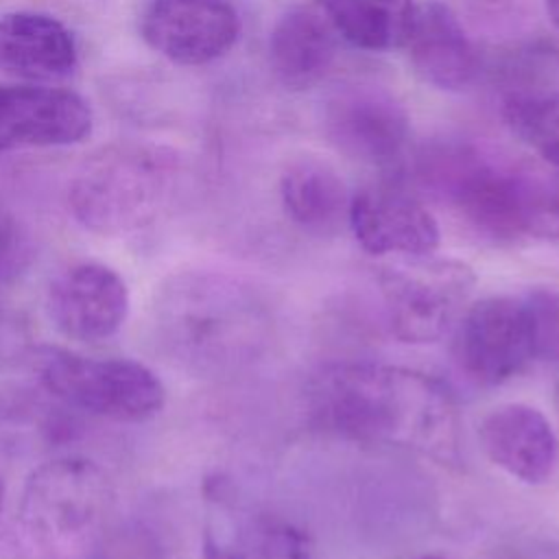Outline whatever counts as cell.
<instances>
[{
  "label": "cell",
  "instance_id": "1",
  "mask_svg": "<svg viewBox=\"0 0 559 559\" xmlns=\"http://www.w3.org/2000/svg\"><path fill=\"white\" fill-rule=\"evenodd\" d=\"M312 421L345 441L459 456V411L448 386L417 369L336 362L319 369L306 391Z\"/></svg>",
  "mask_w": 559,
  "mask_h": 559
},
{
  "label": "cell",
  "instance_id": "2",
  "mask_svg": "<svg viewBox=\"0 0 559 559\" xmlns=\"http://www.w3.org/2000/svg\"><path fill=\"white\" fill-rule=\"evenodd\" d=\"M155 349L197 378H225L253 365L271 345L275 317L251 280L216 271L170 273L148 310Z\"/></svg>",
  "mask_w": 559,
  "mask_h": 559
},
{
  "label": "cell",
  "instance_id": "3",
  "mask_svg": "<svg viewBox=\"0 0 559 559\" xmlns=\"http://www.w3.org/2000/svg\"><path fill=\"white\" fill-rule=\"evenodd\" d=\"M114 507L116 487L98 461L52 456L22 485L15 533L37 559H85L111 528Z\"/></svg>",
  "mask_w": 559,
  "mask_h": 559
},
{
  "label": "cell",
  "instance_id": "4",
  "mask_svg": "<svg viewBox=\"0 0 559 559\" xmlns=\"http://www.w3.org/2000/svg\"><path fill=\"white\" fill-rule=\"evenodd\" d=\"M179 155L148 142H114L87 155L68 188L74 221L98 236H129L153 225L173 203Z\"/></svg>",
  "mask_w": 559,
  "mask_h": 559
},
{
  "label": "cell",
  "instance_id": "5",
  "mask_svg": "<svg viewBox=\"0 0 559 559\" xmlns=\"http://www.w3.org/2000/svg\"><path fill=\"white\" fill-rule=\"evenodd\" d=\"M41 389L63 406L118 424H142L166 406L164 380L144 362L66 347L35 352Z\"/></svg>",
  "mask_w": 559,
  "mask_h": 559
},
{
  "label": "cell",
  "instance_id": "6",
  "mask_svg": "<svg viewBox=\"0 0 559 559\" xmlns=\"http://www.w3.org/2000/svg\"><path fill=\"white\" fill-rule=\"evenodd\" d=\"M513 166L515 159L472 140L432 142L417 159L421 181L472 227L496 240L522 236Z\"/></svg>",
  "mask_w": 559,
  "mask_h": 559
},
{
  "label": "cell",
  "instance_id": "7",
  "mask_svg": "<svg viewBox=\"0 0 559 559\" xmlns=\"http://www.w3.org/2000/svg\"><path fill=\"white\" fill-rule=\"evenodd\" d=\"M391 332L404 343L443 338L469 306L476 275L450 258L411 255L378 275Z\"/></svg>",
  "mask_w": 559,
  "mask_h": 559
},
{
  "label": "cell",
  "instance_id": "8",
  "mask_svg": "<svg viewBox=\"0 0 559 559\" xmlns=\"http://www.w3.org/2000/svg\"><path fill=\"white\" fill-rule=\"evenodd\" d=\"M201 559H314L312 537L293 520L242 500L225 476L203 485Z\"/></svg>",
  "mask_w": 559,
  "mask_h": 559
},
{
  "label": "cell",
  "instance_id": "9",
  "mask_svg": "<svg viewBox=\"0 0 559 559\" xmlns=\"http://www.w3.org/2000/svg\"><path fill=\"white\" fill-rule=\"evenodd\" d=\"M452 330L454 365L476 386H498L535 360L522 297L493 295L474 301Z\"/></svg>",
  "mask_w": 559,
  "mask_h": 559
},
{
  "label": "cell",
  "instance_id": "10",
  "mask_svg": "<svg viewBox=\"0 0 559 559\" xmlns=\"http://www.w3.org/2000/svg\"><path fill=\"white\" fill-rule=\"evenodd\" d=\"M323 133L345 157L369 164H395L411 135L408 111L386 87L365 81L334 87L323 103Z\"/></svg>",
  "mask_w": 559,
  "mask_h": 559
},
{
  "label": "cell",
  "instance_id": "11",
  "mask_svg": "<svg viewBox=\"0 0 559 559\" xmlns=\"http://www.w3.org/2000/svg\"><path fill=\"white\" fill-rule=\"evenodd\" d=\"M131 308L124 277L109 264L83 260L63 269L48 286L46 310L61 336L96 345L118 334Z\"/></svg>",
  "mask_w": 559,
  "mask_h": 559
},
{
  "label": "cell",
  "instance_id": "12",
  "mask_svg": "<svg viewBox=\"0 0 559 559\" xmlns=\"http://www.w3.org/2000/svg\"><path fill=\"white\" fill-rule=\"evenodd\" d=\"M140 35L173 63L203 66L234 48L240 17L227 0H148Z\"/></svg>",
  "mask_w": 559,
  "mask_h": 559
},
{
  "label": "cell",
  "instance_id": "13",
  "mask_svg": "<svg viewBox=\"0 0 559 559\" xmlns=\"http://www.w3.org/2000/svg\"><path fill=\"white\" fill-rule=\"evenodd\" d=\"M347 225L358 245L373 255H428L441 231L432 212L406 188L369 183L352 194Z\"/></svg>",
  "mask_w": 559,
  "mask_h": 559
},
{
  "label": "cell",
  "instance_id": "14",
  "mask_svg": "<svg viewBox=\"0 0 559 559\" xmlns=\"http://www.w3.org/2000/svg\"><path fill=\"white\" fill-rule=\"evenodd\" d=\"M90 103L46 85H0V155L20 148L79 144L92 133Z\"/></svg>",
  "mask_w": 559,
  "mask_h": 559
},
{
  "label": "cell",
  "instance_id": "15",
  "mask_svg": "<svg viewBox=\"0 0 559 559\" xmlns=\"http://www.w3.org/2000/svg\"><path fill=\"white\" fill-rule=\"evenodd\" d=\"M478 437L487 459L524 485H544L557 472L559 439L535 406L509 402L491 408Z\"/></svg>",
  "mask_w": 559,
  "mask_h": 559
},
{
  "label": "cell",
  "instance_id": "16",
  "mask_svg": "<svg viewBox=\"0 0 559 559\" xmlns=\"http://www.w3.org/2000/svg\"><path fill=\"white\" fill-rule=\"evenodd\" d=\"M404 46L417 76L437 90H467L480 72V57L469 35L441 0H426L415 7Z\"/></svg>",
  "mask_w": 559,
  "mask_h": 559
},
{
  "label": "cell",
  "instance_id": "17",
  "mask_svg": "<svg viewBox=\"0 0 559 559\" xmlns=\"http://www.w3.org/2000/svg\"><path fill=\"white\" fill-rule=\"evenodd\" d=\"M76 63L74 37L57 17L35 11L0 15V72L55 81L72 74Z\"/></svg>",
  "mask_w": 559,
  "mask_h": 559
},
{
  "label": "cell",
  "instance_id": "18",
  "mask_svg": "<svg viewBox=\"0 0 559 559\" xmlns=\"http://www.w3.org/2000/svg\"><path fill=\"white\" fill-rule=\"evenodd\" d=\"M334 59V28L319 9L293 7L275 22L269 37V61L284 87H314L323 81Z\"/></svg>",
  "mask_w": 559,
  "mask_h": 559
},
{
  "label": "cell",
  "instance_id": "19",
  "mask_svg": "<svg viewBox=\"0 0 559 559\" xmlns=\"http://www.w3.org/2000/svg\"><path fill=\"white\" fill-rule=\"evenodd\" d=\"M280 199L286 216L312 236H334L347 225L352 194L341 175L317 157H297L284 166Z\"/></svg>",
  "mask_w": 559,
  "mask_h": 559
},
{
  "label": "cell",
  "instance_id": "20",
  "mask_svg": "<svg viewBox=\"0 0 559 559\" xmlns=\"http://www.w3.org/2000/svg\"><path fill=\"white\" fill-rule=\"evenodd\" d=\"M334 33L362 50H393L406 44L413 0H314Z\"/></svg>",
  "mask_w": 559,
  "mask_h": 559
},
{
  "label": "cell",
  "instance_id": "21",
  "mask_svg": "<svg viewBox=\"0 0 559 559\" xmlns=\"http://www.w3.org/2000/svg\"><path fill=\"white\" fill-rule=\"evenodd\" d=\"M515 207L522 236L559 240V168L515 159Z\"/></svg>",
  "mask_w": 559,
  "mask_h": 559
},
{
  "label": "cell",
  "instance_id": "22",
  "mask_svg": "<svg viewBox=\"0 0 559 559\" xmlns=\"http://www.w3.org/2000/svg\"><path fill=\"white\" fill-rule=\"evenodd\" d=\"M502 116L542 162L559 168V90L502 100Z\"/></svg>",
  "mask_w": 559,
  "mask_h": 559
},
{
  "label": "cell",
  "instance_id": "23",
  "mask_svg": "<svg viewBox=\"0 0 559 559\" xmlns=\"http://www.w3.org/2000/svg\"><path fill=\"white\" fill-rule=\"evenodd\" d=\"M498 79L502 100L559 90V48L552 44H528L518 48L504 59Z\"/></svg>",
  "mask_w": 559,
  "mask_h": 559
},
{
  "label": "cell",
  "instance_id": "24",
  "mask_svg": "<svg viewBox=\"0 0 559 559\" xmlns=\"http://www.w3.org/2000/svg\"><path fill=\"white\" fill-rule=\"evenodd\" d=\"M535 360L559 362V290L531 288L522 295Z\"/></svg>",
  "mask_w": 559,
  "mask_h": 559
},
{
  "label": "cell",
  "instance_id": "25",
  "mask_svg": "<svg viewBox=\"0 0 559 559\" xmlns=\"http://www.w3.org/2000/svg\"><path fill=\"white\" fill-rule=\"evenodd\" d=\"M33 262V245L22 223L0 205V286L17 282Z\"/></svg>",
  "mask_w": 559,
  "mask_h": 559
},
{
  "label": "cell",
  "instance_id": "26",
  "mask_svg": "<svg viewBox=\"0 0 559 559\" xmlns=\"http://www.w3.org/2000/svg\"><path fill=\"white\" fill-rule=\"evenodd\" d=\"M20 338H22L20 323H17L13 310L9 308V304L4 301V297L0 295V352H7L11 347L17 349Z\"/></svg>",
  "mask_w": 559,
  "mask_h": 559
},
{
  "label": "cell",
  "instance_id": "27",
  "mask_svg": "<svg viewBox=\"0 0 559 559\" xmlns=\"http://www.w3.org/2000/svg\"><path fill=\"white\" fill-rule=\"evenodd\" d=\"M7 507H9V489H7V480L0 472V544L7 539L4 537V524H7Z\"/></svg>",
  "mask_w": 559,
  "mask_h": 559
},
{
  "label": "cell",
  "instance_id": "28",
  "mask_svg": "<svg viewBox=\"0 0 559 559\" xmlns=\"http://www.w3.org/2000/svg\"><path fill=\"white\" fill-rule=\"evenodd\" d=\"M546 13L550 22L559 28V0H546Z\"/></svg>",
  "mask_w": 559,
  "mask_h": 559
},
{
  "label": "cell",
  "instance_id": "29",
  "mask_svg": "<svg viewBox=\"0 0 559 559\" xmlns=\"http://www.w3.org/2000/svg\"><path fill=\"white\" fill-rule=\"evenodd\" d=\"M417 559H448V557H441V555H424V557H417Z\"/></svg>",
  "mask_w": 559,
  "mask_h": 559
},
{
  "label": "cell",
  "instance_id": "30",
  "mask_svg": "<svg viewBox=\"0 0 559 559\" xmlns=\"http://www.w3.org/2000/svg\"><path fill=\"white\" fill-rule=\"evenodd\" d=\"M557 406H559V384H557Z\"/></svg>",
  "mask_w": 559,
  "mask_h": 559
}]
</instances>
